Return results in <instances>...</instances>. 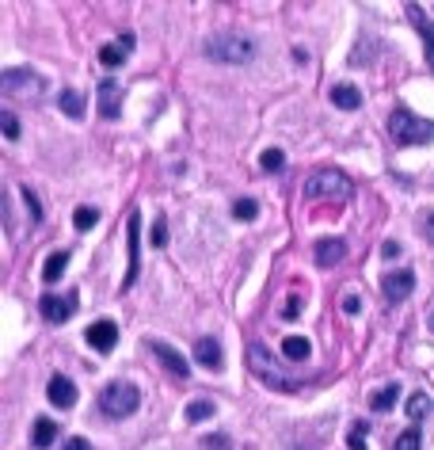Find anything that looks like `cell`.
Returning a JSON list of instances; mask_svg holds the SVG:
<instances>
[{
	"instance_id": "cell-1",
	"label": "cell",
	"mask_w": 434,
	"mask_h": 450,
	"mask_svg": "<svg viewBox=\"0 0 434 450\" xmlns=\"http://www.w3.org/2000/svg\"><path fill=\"white\" fill-rule=\"evenodd\" d=\"M202 54L221 65H244L256 58V42L244 39V35H232V31H221V35H210L202 42Z\"/></svg>"
},
{
	"instance_id": "cell-2",
	"label": "cell",
	"mask_w": 434,
	"mask_h": 450,
	"mask_svg": "<svg viewBox=\"0 0 434 450\" xmlns=\"http://www.w3.org/2000/svg\"><path fill=\"white\" fill-rule=\"evenodd\" d=\"M141 405V389L134 386V382H111V386H103L99 393V412L107 420H126V416H134Z\"/></svg>"
},
{
	"instance_id": "cell-3",
	"label": "cell",
	"mask_w": 434,
	"mask_h": 450,
	"mask_svg": "<svg viewBox=\"0 0 434 450\" xmlns=\"http://www.w3.org/2000/svg\"><path fill=\"white\" fill-rule=\"evenodd\" d=\"M248 367H252V374H256L263 386H271V389H282V393L301 389V382L290 378V374H282V367L271 359V351L263 348V343H252V348H248Z\"/></svg>"
},
{
	"instance_id": "cell-4",
	"label": "cell",
	"mask_w": 434,
	"mask_h": 450,
	"mask_svg": "<svg viewBox=\"0 0 434 450\" xmlns=\"http://www.w3.org/2000/svg\"><path fill=\"white\" fill-rule=\"evenodd\" d=\"M305 199L309 202H347L351 199V180H347L343 172H335V168H320V172H313L305 180Z\"/></svg>"
},
{
	"instance_id": "cell-5",
	"label": "cell",
	"mask_w": 434,
	"mask_h": 450,
	"mask_svg": "<svg viewBox=\"0 0 434 450\" xmlns=\"http://www.w3.org/2000/svg\"><path fill=\"white\" fill-rule=\"evenodd\" d=\"M389 138L396 145H423L434 138V123L400 107V111H392V118H389Z\"/></svg>"
},
{
	"instance_id": "cell-6",
	"label": "cell",
	"mask_w": 434,
	"mask_h": 450,
	"mask_svg": "<svg viewBox=\"0 0 434 450\" xmlns=\"http://www.w3.org/2000/svg\"><path fill=\"white\" fill-rule=\"evenodd\" d=\"M0 88H4V96H20V99H35V103H39L42 92H46V80L35 69L12 65V69L0 73Z\"/></svg>"
},
{
	"instance_id": "cell-7",
	"label": "cell",
	"mask_w": 434,
	"mask_h": 450,
	"mask_svg": "<svg viewBox=\"0 0 434 450\" xmlns=\"http://www.w3.org/2000/svg\"><path fill=\"white\" fill-rule=\"evenodd\" d=\"M126 252H130V267H126V279H122V290L134 286L141 271V214L137 210H130L126 218Z\"/></svg>"
},
{
	"instance_id": "cell-8",
	"label": "cell",
	"mask_w": 434,
	"mask_h": 450,
	"mask_svg": "<svg viewBox=\"0 0 434 450\" xmlns=\"http://www.w3.org/2000/svg\"><path fill=\"white\" fill-rule=\"evenodd\" d=\"M39 313L46 317L50 324H65L73 313H77V290H69V294H42L39 298Z\"/></svg>"
},
{
	"instance_id": "cell-9",
	"label": "cell",
	"mask_w": 434,
	"mask_h": 450,
	"mask_svg": "<svg viewBox=\"0 0 434 450\" xmlns=\"http://www.w3.org/2000/svg\"><path fill=\"white\" fill-rule=\"evenodd\" d=\"M411 290H415V271H408V267L385 271V275H381V294H385V302H389V305L411 298Z\"/></svg>"
},
{
	"instance_id": "cell-10",
	"label": "cell",
	"mask_w": 434,
	"mask_h": 450,
	"mask_svg": "<svg viewBox=\"0 0 434 450\" xmlns=\"http://www.w3.org/2000/svg\"><path fill=\"white\" fill-rule=\"evenodd\" d=\"M84 340H88V348H92V351H99V355H111V351H115V343H118V324L111 321V317H103V321L88 324V332H84Z\"/></svg>"
},
{
	"instance_id": "cell-11",
	"label": "cell",
	"mask_w": 434,
	"mask_h": 450,
	"mask_svg": "<svg viewBox=\"0 0 434 450\" xmlns=\"http://www.w3.org/2000/svg\"><path fill=\"white\" fill-rule=\"evenodd\" d=\"M46 397H50L54 408H73L77 405V386H73V378H65V374H54L50 386H46Z\"/></svg>"
},
{
	"instance_id": "cell-12",
	"label": "cell",
	"mask_w": 434,
	"mask_h": 450,
	"mask_svg": "<svg viewBox=\"0 0 434 450\" xmlns=\"http://www.w3.org/2000/svg\"><path fill=\"white\" fill-rule=\"evenodd\" d=\"M96 103H99V115L103 118H118L122 115V88H118L115 80H99Z\"/></svg>"
},
{
	"instance_id": "cell-13",
	"label": "cell",
	"mask_w": 434,
	"mask_h": 450,
	"mask_svg": "<svg viewBox=\"0 0 434 450\" xmlns=\"http://www.w3.org/2000/svg\"><path fill=\"white\" fill-rule=\"evenodd\" d=\"M343 256H347V241H339V237H324L313 248L316 267H335V264H343Z\"/></svg>"
},
{
	"instance_id": "cell-14",
	"label": "cell",
	"mask_w": 434,
	"mask_h": 450,
	"mask_svg": "<svg viewBox=\"0 0 434 450\" xmlns=\"http://www.w3.org/2000/svg\"><path fill=\"white\" fill-rule=\"evenodd\" d=\"M137 46L134 35H122L118 42H107V46H99V65H107V69H118L122 61L130 58V50Z\"/></svg>"
},
{
	"instance_id": "cell-15",
	"label": "cell",
	"mask_w": 434,
	"mask_h": 450,
	"mask_svg": "<svg viewBox=\"0 0 434 450\" xmlns=\"http://www.w3.org/2000/svg\"><path fill=\"white\" fill-rule=\"evenodd\" d=\"M194 359L202 363L206 370H221L225 351H221V343H217L213 336H198V340H194Z\"/></svg>"
},
{
	"instance_id": "cell-16",
	"label": "cell",
	"mask_w": 434,
	"mask_h": 450,
	"mask_svg": "<svg viewBox=\"0 0 434 450\" xmlns=\"http://www.w3.org/2000/svg\"><path fill=\"white\" fill-rule=\"evenodd\" d=\"M408 20L415 23V31H419L423 46H427V61H430V69H434V23L427 20V12H423L419 4H408Z\"/></svg>"
},
{
	"instance_id": "cell-17",
	"label": "cell",
	"mask_w": 434,
	"mask_h": 450,
	"mask_svg": "<svg viewBox=\"0 0 434 450\" xmlns=\"http://www.w3.org/2000/svg\"><path fill=\"white\" fill-rule=\"evenodd\" d=\"M153 355H156L160 363H164L168 370L175 374V378H187V374H191V367H187V359H183V355H179L175 348H172V343H164V340H153Z\"/></svg>"
},
{
	"instance_id": "cell-18",
	"label": "cell",
	"mask_w": 434,
	"mask_h": 450,
	"mask_svg": "<svg viewBox=\"0 0 434 450\" xmlns=\"http://www.w3.org/2000/svg\"><path fill=\"white\" fill-rule=\"evenodd\" d=\"M31 443L39 450L54 446V443H58V424H54L50 416H39V420H35V427H31Z\"/></svg>"
},
{
	"instance_id": "cell-19",
	"label": "cell",
	"mask_w": 434,
	"mask_h": 450,
	"mask_svg": "<svg viewBox=\"0 0 434 450\" xmlns=\"http://www.w3.org/2000/svg\"><path fill=\"white\" fill-rule=\"evenodd\" d=\"M332 103L339 111H358V107H362V92H358L354 84H335V88H332Z\"/></svg>"
},
{
	"instance_id": "cell-20",
	"label": "cell",
	"mask_w": 434,
	"mask_h": 450,
	"mask_svg": "<svg viewBox=\"0 0 434 450\" xmlns=\"http://www.w3.org/2000/svg\"><path fill=\"white\" fill-rule=\"evenodd\" d=\"M309 355H313V343H309L305 336H286V340H282V359H290V363H305Z\"/></svg>"
},
{
	"instance_id": "cell-21",
	"label": "cell",
	"mask_w": 434,
	"mask_h": 450,
	"mask_svg": "<svg viewBox=\"0 0 434 450\" xmlns=\"http://www.w3.org/2000/svg\"><path fill=\"white\" fill-rule=\"evenodd\" d=\"M65 267H69V252H50L46 264H42V279H46V283H58Z\"/></svg>"
},
{
	"instance_id": "cell-22",
	"label": "cell",
	"mask_w": 434,
	"mask_h": 450,
	"mask_svg": "<svg viewBox=\"0 0 434 450\" xmlns=\"http://www.w3.org/2000/svg\"><path fill=\"white\" fill-rule=\"evenodd\" d=\"M58 107H61L69 118H80V115H84V92H77V88H65L61 96H58Z\"/></svg>"
},
{
	"instance_id": "cell-23",
	"label": "cell",
	"mask_w": 434,
	"mask_h": 450,
	"mask_svg": "<svg viewBox=\"0 0 434 450\" xmlns=\"http://www.w3.org/2000/svg\"><path fill=\"white\" fill-rule=\"evenodd\" d=\"M427 412H430V393L427 389H415L408 397V420H411V424H419Z\"/></svg>"
},
{
	"instance_id": "cell-24",
	"label": "cell",
	"mask_w": 434,
	"mask_h": 450,
	"mask_svg": "<svg viewBox=\"0 0 434 450\" xmlns=\"http://www.w3.org/2000/svg\"><path fill=\"white\" fill-rule=\"evenodd\" d=\"M396 397H400V386H396V382H389V386H381V389L373 393L370 405H373V412H389V408L396 405Z\"/></svg>"
},
{
	"instance_id": "cell-25",
	"label": "cell",
	"mask_w": 434,
	"mask_h": 450,
	"mask_svg": "<svg viewBox=\"0 0 434 450\" xmlns=\"http://www.w3.org/2000/svg\"><path fill=\"white\" fill-rule=\"evenodd\" d=\"M96 221H99L96 206H77V210H73V225H77V233H88Z\"/></svg>"
},
{
	"instance_id": "cell-26",
	"label": "cell",
	"mask_w": 434,
	"mask_h": 450,
	"mask_svg": "<svg viewBox=\"0 0 434 450\" xmlns=\"http://www.w3.org/2000/svg\"><path fill=\"white\" fill-rule=\"evenodd\" d=\"M259 168L263 172H282V168H286V153H282V149H263Z\"/></svg>"
},
{
	"instance_id": "cell-27",
	"label": "cell",
	"mask_w": 434,
	"mask_h": 450,
	"mask_svg": "<svg viewBox=\"0 0 434 450\" xmlns=\"http://www.w3.org/2000/svg\"><path fill=\"white\" fill-rule=\"evenodd\" d=\"M419 446H423V431L419 427L400 431V435H396V443H392V450H419Z\"/></svg>"
},
{
	"instance_id": "cell-28",
	"label": "cell",
	"mask_w": 434,
	"mask_h": 450,
	"mask_svg": "<svg viewBox=\"0 0 434 450\" xmlns=\"http://www.w3.org/2000/svg\"><path fill=\"white\" fill-rule=\"evenodd\" d=\"M213 416V401H191L187 405V420L191 424H202V420H210Z\"/></svg>"
},
{
	"instance_id": "cell-29",
	"label": "cell",
	"mask_w": 434,
	"mask_h": 450,
	"mask_svg": "<svg viewBox=\"0 0 434 450\" xmlns=\"http://www.w3.org/2000/svg\"><path fill=\"white\" fill-rule=\"evenodd\" d=\"M256 214H259V202H256V199H237V202H232V218L252 221Z\"/></svg>"
},
{
	"instance_id": "cell-30",
	"label": "cell",
	"mask_w": 434,
	"mask_h": 450,
	"mask_svg": "<svg viewBox=\"0 0 434 450\" xmlns=\"http://www.w3.org/2000/svg\"><path fill=\"white\" fill-rule=\"evenodd\" d=\"M20 195L27 202V214H31V225H39L42 221V206H39V199H35V191H31V187H20Z\"/></svg>"
},
{
	"instance_id": "cell-31",
	"label": "cell",
	"mask_w": 434,
	"mask_h": 450,
	"mask_svg": "<svg viewBox=\"0 0 434 450\" xmlns=\"http://www.w3.org/2000/svg\"><path fill=\"white\" fill-rule=\"evenodd\" d=\"M0 130H4V138H20V118L12 115V111H0Z\"/></svg>"
},
{
	"instance_id": "cell-32",
	"label": "cell",
	"mask_w": 434,
	"mask_h": 450,
	"mask_svg": "<svg viewBox=\"0 0 434 450\" xmlns=\"http://www.w3.org/2000/svg\"><path fill=\"white\" fill-rule=\"evenodd\" d=\"M168 245V218L164 214H156V221H153V248H164Z\"/></svg>"
},
{
	"instance_id": "cell-33",
	"label": "cell",
	"mask_w": 434,
	"mask_h": 450,
	"mask_svg": "<svg viewBox=\"0 0 434 450\" xmlns=\"http://www.w3.org/2000/svg\"><path fill=\"white\" fill-rule=\"evenodd\" d=\"M347 446L366 450V424H351V431H347Z\"/></svg>"
},
{
	"instance_id": "cell-34",
	"label": "cell",
	"mask_w": 434,
	"mask_h": 450,
	"mask_svg": "<svg viewBox=\"0 0 434 450\" xmlns=\"http://www.w3.org/2000/svg\"><path fill=\"white\" fill-rule=\"evenodd\" d=\"M202 446L206 450H229V439H225V435H206Z\"/></svg>"
},
{
	"instance_id": "cell-35",
	"label": "cell",
	"mask_w": 434,
	"mask_h": 450,
	"mask_svg": "<svg viewBox=\"0 0 434 450\" xmlns=\"http://www.w3.org/2000/svg\"><path fill=\"white\" fill-rule=\"evenodd\" d=\"M358 309H362V302H358V294H347V298H343V313H347V317H354Z\"/></svg>"
},
{
	"instance_id": "cell-36",
	"label": "cell",
	"mask_w": 434,
	"mask_h": 450,
	"mask_svg": "<svg viewBox=\"0 0 434 450\" xmlns=\"http://www.w3.org/2000/svg\"><path fill=\"white\" fill-rule=\"evenodd\" d=\"M297 313H301V302H297V298H290V302L282 305V317H286V321H294Z\"/></svg>"
},
{
	"instance_id": "cell-37",
	"label": "cell",
	"mask_w": 434,
	"mask_h": 450,
	"mask_svg": "<svg viewBox=\"0 0 434 450\" xmlns=\"http://www.w3.org/2000/svg\"><path fill=\"white\" fill-rule=\"evenodd\" d=\"M381 256H385V260H396V256H400V245H396V241H385V245H381Z\"/></svg>"
},
{
	"instance_id": "cell-38",
	"label": "cell",
	"mask_w": 434,
	"mask_h": 450,
	"mask_svg": "<svg viewBox=\"0 0 434 450\" xmlns=\"http://www.w3.org/2000/svg\"><path fill=\"white\" fill-rule=\"evenodd\" d=\"M61 450H92V443H88V439H80V435H77V439H69V443H65Z\"/></svg>"
},
{
	"instance_id": "cell-39",
	"label": "cell",
	"mask_w": 434,
	"mask_h": 450,
	"mask_svg": "<svg viewBox=\"0 0 434 450\" xmlns=\"http://www.w3.org/2000/svg\"><path fill=\"white\" fill-rule=\"evenodd\" d=\"M419 229L427 233V241H430V245H434V210L427 214V218H423V225H419Z\"/></svg>"
},
{
	"instance_id": "cell-40",
	"label": "cell",
	"mask_w": 434,
	"mask_h": 450,
	"mask_svg": "<svg viewBox=\"0 0 434 450\" xmlns=\"http://www.w3.org/2000/svg\"><path fill=\"white\" fill-rule=\"evenodd\" d=\"M430 332H434V313H430Z\"/></svg>"
}]
</instances>
